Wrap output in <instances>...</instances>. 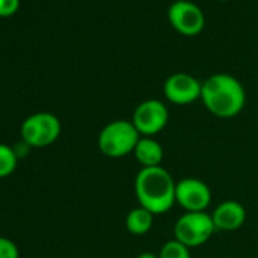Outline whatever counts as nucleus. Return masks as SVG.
Masks as SVG:
<instances>
[{"instance_id":"1","label":"nucleus","mask_w":258,"mask_h":258,"mask_svg":"<svg viewBox=\"0 0 258 258\" xmlns=\"http://www.w3.org/2000/svg\"><path fill=\"white\" fill-rule=\"evenodd\" d=\"M176 181L163 166L142 167L134 179V191L139 205L151 211L154 216L166 214L176 204Z\"/></svg>"},{"instance_id":"2","label":"nucleus","mask_w":258,"mask_h":258,"mask_svg":"<svg viewBox=\"0 0 258 258\" xmlns=\"http://www.w3.org/2000/svg\"><path fill=\"white\" fill-rule=\"evenodd\" d=\"M201 100L210 114L219 118H232L246 105V90L232 75L216 73L202 82Z\"/></svg>"},{"instance_id":"3","label":"nucleus","mask_w":258,"mask_h":258,"mask_svg":"<svg viewBox=\"0 0 258 258\" xmlns=\"http://www.w3.org/2000/svg\"><path fill=\"white\" fill-rule=\"evenodd\" d=\"M140 137L131 120H112L99 133L97 148L108 158H121L134 152Z\"/></svg>"},{"instance_id":"4","label":"nucleus","mask_w":258,"mask_h":258,"mask_svg":"<svg viewBox=\"0 0 258 258\" xmlns=\"http://www.w3.org/2000/svg\"><path fill=\"white\" fill-rule=\"evenodd\" d=\"M61 121L49 111H38L25 118L20 126L22 142L29 145L32 149L47 148L53 145L61 136Z\"/></svg>"},{"instance_id":"5","label":"nucleus","mask_w":258,"mask_h":258,"mask_svg":"<svg viewBox=\"0 0 258 258\" xmlns=\"http://www.w3.org/2000/svg\"><path fill=\"white\" fill-rule=\"evenodd\" d=\"M216 226L211 214L202 213H184L178 217L173 226L175 238L187 247H199L205 244L214 234Z\"/></svg>"},{"instance_id":"6","label":"nucleus","mask_w":258,"mask_h":258,"mask_svg":"<svg viewBox=\"0 0 258 258\" xmlns=\"http://www.w3.org/2000/svg\"><path fill=\"white\" fill-rule=\"evenodd\" d=\"M131 121L142 137H154L167 126L169 108L158 99H146L137 105Z\"/></svg>"},{"instance_id":"7","label":"nucleus","mask_w":258,"mask_h":258,"mask_svg":"<svg viewBox=\"0 0 258 258\" xmlns=\"http://www.w3.org/2000/svg\"><path fill=\"white\" fill-rule=\"evenodd\" d=\"M167 19L172 28L184 37H196L205 26V16L202 10L188 0L173 2L169 7Z\"/></svg>"},{"instance_id":"8","label":"nucleus","mask_w":258,"mask_h":258,"mask_svg":"<svg viewBox=\"0 0 258 258\" xmlns=\"http://www.w3.org/2000/svg\"><path fill=\"white\" fill-rule=\"evenodd\" d=\"M211 190L208 184L198 178H182L176 182L175 201L184 213H202L211 205Z\"/></svg>"},{"instance_id":"9","label":"nucleus","mask_w":258,"mask_h":258,"mask_svg":"<svg viewBox=\"0 0 258 258\" xmlns=\"http://www.w3.org/2000/svg\"><path fill=\"white\" fill-rule=\"evenodd\" d=\"M163 91L170 103L184 106L201 99L202 82L188 73H173L166 79Z\"/></svg>"},{"instance_id":"10","label":"nucleus","mask_w":258,"mask_h":258,"mask_svg":"<svg viewBox=\"0 0 258 258\" xmlns=\"http://www.w3.org/2000/svg\"><path fill=\"white\" fill-rule=\"evenodd\" d=\"M216 229L231 232L237 231L246 222V210L237 201H223L211 213Z\"/></svg>"},{"instance_id":"11","label":"nucleus","mask_w":258,"mask_h":258,"mask_svg":"<svg viewBox=\"0 0 258 258\" xmlns=\"http://www.w3.org/2000/svg\"><path fill=\"white\" fill-rule=\"evenodd\" d=\"M133 154L142 167H158L164 158V149L154 137H140Z\"/></svg>"},{"instance_id":"12","label":"nucleus","mask_w":258,"mask_h":258,"mask_svg":"<svg viewBox=\"0 0 258 258\" xmlns=\"http://www.w3.org/2000/svg\"><path fill=\"white\" fill-rule=\"evenodd\" d=\"M124 223L133 235H146L154 226V214L139 205L127 213Z\"/></svg>"},{"instance_id":"13","label":"nucleus","mask_w":258,"mask_h":258,"mask_svg":"<svg viewBox=\"0 0 258 258\" xmlns=\"http://www.w3.org/2000/svg\"><path fill=\"white\" fill-rule=\"evenodd\" d=\"M19 161L14 146L0 143V179L11 176L16 172Z\"/></svg>"},{"instance_id":"14","label":"nucleus","mask_w":258,"mask_h":258,"mask_svg":"<svg viewBox=\"0 0 258 258\" xmlns=\"http://www.w3.org/2000/svg\"><path fill=\"white\" fill-rule=\"evenodd\" d=\"M158 256L160 258H191V253H190V247H187L176 238H172L161 246Z\"/></svg>"},{"instance_id":"15","label":"nucleus","mask_w":258,"mask_h":258,"mask_svg":"<svg viewBox=\"0 0 258 258\" xmlns=\"http://www.w3.org/2000/svg\"><path fill=\"white\" fill-rule=\"evenodd\" d=\"M0 258H20L19 246L8 237H0Z\"/></svg>"},{"instance_id":"16","label":"nucleus","mask_w":258,"mask_h":258,"mask_svg":"<svg viewBox=\"0 0 258 258\" xmlns=\"http://www.w3.org/2000/svg\"><path fill=\"white\" fill-rule=\"evenodd\" d=\"M20 10V0H0V17L7 19L17 14Z\"/></svg>"},{"instance_id":"17","label":"nucleus","mask_w":258,"mask_h":258,"mask_svg":"<svg viewBox=\"0 0 258 258\" xmlns=\"http://www.w3.org/2000/svg\"><path fill=\"white\" fill-rule=\"evenodd\" d=\"M31 149H32V148H31L29 145H26L25 142L17 143V145L14 146V151H16V154H17L19 160H23V158L29 154V151H31Z\"/></svg>"},{"instance_id":"18","label":"nucleus","mask_w":258,"mask_h":258,"mask_svg":"<svg viewBox=\"0 0 258 258\" xmlns=\"http://www.w3.org/2000/svg\"><path fill=\"white\" fill-rule=\"evenodd\" d=\"M136 258H160V256H158V253H154V252H142Z\"/></svg>"},{"instance_id":"19","label":"nucleus","mask_w":258,"mask_h":258,"mask_svg":"<svg viewBox=\"0 0 258 258\" xmlns=\"http://www.w3.org/2000/svg\"><path fill=\"white\" fill-rule=\"evenodd\" d=\"M220 2H228V0H220Z\"/></svg>"}]
</instances>
